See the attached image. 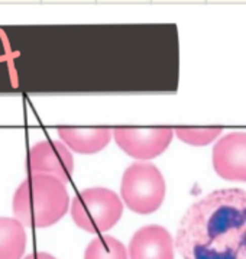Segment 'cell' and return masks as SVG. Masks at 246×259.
Here are the masks:
<instances>
[{
	"instance_id": "10",
	"label": "cell",
	"mask_w": 246,
	"mask_h": 259,
	"mask_svg": "<svg viewBox=\"0 0 246 259\" xmlns=\"http://www.w3.org/2000/svg\"><path fill=\"white\" fill-rule=\"evenodd\" d=\"M26 248V232L18 219L0 218V259H21Z\"/></svg>"
},
{
	"instance_id": "4",
	"label": "cell",
	"mask_w": 246,
	"mask_h": 259,
	"mask_svg": "<svg viewBox=\"0 0 246 259\" xmlns=\"http://www.w3.org/2000/svg\"><path fill=\"white\" fill-rule=\"evenodd\" d=\"M120 194L126 206L132 211L151 214L161 207L164 201V177L151 162H134L123 172Z\"/></svg>"
},
{
	"instance_id": "7",
	"label": "cell",
	"mask_w": 246,
	"mask_h": 259,
	"mask_svg": "<svg viewBox=\"0 0 246 259\" xmlns=\"http://www.w3.org/2000/svg\"><path fill=\"white\" fill-rule=\"evenodd\" d=\"M212 158L217 176L246 183V132H230L220 138Z\"/></svg>"
},
{
	"instance_id": "1",
	"label": "cell",
	"mask_w": 246,
	"mask_h": 259,
	"mask_svg": "<svg viewBox=\"0 0 246 259\" xmlns=\"http://www.w3.org/2000/svg\"><path fill=\"white\" fill-rule=\"evenodd\" d=\"M175 248L183 259H246V190L220 188L193 203Z\"/></svg>"
},
{
	"instance_id": "9",
	"label": "cell",
	"mask_w": 246,
	"mask_h": 259,
	"mask_svg": "<svg viewBox=\"0 0 246 259\" xmlns=\"http://www.w3.org/2000/svg\"><path fill=\"white\" fill-rule=\"evenodd\" d=\"M61 141L78 154H96L109 145L113 138L110 129H58Z\"/></svg>"
},
{
	"instance_id": "13",
	"label": "cell",
	"mask_w": 246,
	"mask_h": 259,
	"mask_svg": "<svg viewBox=\"0 0 246 259\" xmlns=\"http://www.w3.org/2000/svg\"><path fill=\"white\" fill-rule=\"evenodd\" d=\"M25 259H57V258H54L52 255L47 253V252H36V253L28 255Z\"/></svg>"
},
{
	"instance_id": "5",
	"label": "cell",
	"mask_w": 246,
	"mask_h": 259,
	"mask_svg": "<svg viewBox=\"0 0 246 259\" xmlns=\"http://www.w3.org/2000/svg\"><path fill=\"white\" fill-rule=\"evenodd\" d=\"M31 176H51L68 183L74 171V158L70 148L60 141H42L32 146L28 156Z\"/></svg>"
},
{
	"instance_id": "6",
	"label": "cell",
	"mask_w": 246,
	"mask_h": 259,
	"mask_svg": "<svg viewBox=\"0 0 246 259\" xmlns=\"http://www.w3.org/2000/svg\"><path fill=\"white\" fill-rule=\"evenodd\" d=\"M173 129H114L113 138L125 154L135 159H152L170 146Z\"/></svg>"
},
{
	"instance_id": "11",
	"label": "cell",
	"mask_w": 246,
	"mask_h": 259,
	"mask_svg": "<svg viewBox=\"0 0 246 259\" xmlns=\"http://www.w3.org/2000/svg\"><path fill=\"white\" fill-rule=\"evenodd\" d=\"M84 259H128V250L120 240L113 236H97L89 243Z\"/></svg>"
},
{
	"instance_id": "12",
	"label": "cell",
	"mask_w": 246,
	"mask_h": 259,
	"mask_svg": "<svg viewBox=\"0 0 246 259\" xmlns=\"http://www.w3.org/2000/svg\"><path fill=\"white\" fill-rule=\"evenodd\" d=\"M175 135L188 145L204 146L222 135V129H177Z\"/></svg>"
},
{
	"instance_id": "3",
	"label": "cell",
	"mask_w": 246,
	"mask_h": 259,
	"mask_svg": "<svg viewBox=\"0 0 246 259\" xmlns=\"http://www.w3.org/2000/svg\"><path fill=\"white\" fill-rule=\"evenodd\" d=\"M123 204L119 196L103 187L80 191L71 201L74 223L89 233H102L112 229L122 218Z\"/></svg>"
},
{
	"instance_id": "2",
	"label": "cell",
	"mask_w": 246,
	"mask_h": 259,
	"mask_svg": "<svg viewBox=\"0 0 246 259\" xmlns=\"http://www.w3.org/2000/svg\"><path fill=\"white\" fill-rule=\"evenodd\" d=\"M70 204L61 180L51 176H29L13 194V213L23 226L48 228L60 222Z\"/></svg>"
},
{
	"instance_id": "8",
	"label": "cell",
	"mask_w": 246,
	"mask_h": 259,
	"mask_svg": "<svg viewBox=\"0 0 246 259\" xmlns=\"http://www.w3.org/2000/svg\"><path fill=\"white\" fill-rule=\"evenodd\" d=\"M129 259H174L171 233L158 225L136 230L129 243Z\"/></svg>"
}]
</instances>
